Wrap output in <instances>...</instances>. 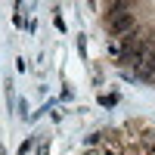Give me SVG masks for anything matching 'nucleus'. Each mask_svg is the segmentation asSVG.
<instances>
[{
	"label": "nucleus",
	"instance_id": "obj_1",
	"mask_svg": "<svg viewBox=\"0 0 155 155\" xmlns=\"http://www.w3.org/2000/svg\"><path fill=\"white\" fill-rule=\"evenodd\" d=\"M112 12H109V19H106V25H109V34L112 37H127L134 28H137V22H134V16L127 12V3H112L109 6Z\"/></svg>",
	"mask_w": 155,
	"mask_h": 155
},
{
	"label": "nucleus",
	"instance_id": "obj_2",
	"mask_svg": "<svg viewBox=\"0 0 155 155\" xmlns=\"http://www.w3.org/2000/svg\"><path fill=\"white\" fill-rule=\"evenodd\" d=\"M102 155H121V143L118 140H102Z\"/></svg>",
	"mask_w": 155,
	"mask_h": 155
},
{
	"label": "nucleus",
	"instance_id": "obj_3",
	"mask_svg": "<svg viewBox=\"0 0 155 155\" xmlns=\"http://www.w3.org/2000/svg\"><path fill=\"white\" fill-rule=\"evenodd\" d=\"M143 155H155V146H149V149H143Z\"/></svg>",
	"mask_w": 155,
	"mask_h": 155
}]
</instances>
